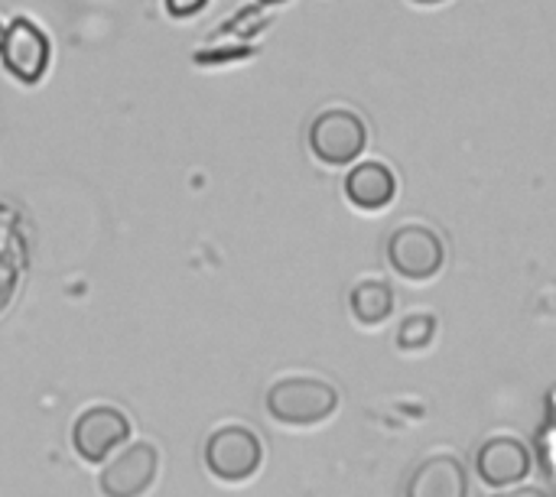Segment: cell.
<instances>
[{
  "label": "cell",
  "instance_id": "obj_1",
  "mask_svg": "<svg viewBox=\"0 0 556 497\" xmlns=\"http://www.w3.org/2000/svg\"><path fill=\"white\" fill-rule=\"evenodd\" d=\"M339 410L332 384L316 378H287L267 391V413L283 426H316Z\"/></svg>",
  "mask_w": 556,
  "mask_h": 497
},
{
  "label": "cell",
  "instance_id": "obj_2",
  "mask_svg": "<svg viewBox=\"0 0 556 497\" xmlns=\"http://www.w3.org/2000/svg\"><path fill=\"white\" fill-rule=\"evenodd\" d=\"M368 146L365 120L349 107H326L309 124V150L326 166H349Z\"/></svg>",
  "mask_w": 556,
  "mask_h": 497
},
{
  "label": "cell",
  "instance_id": "obj_3",
  "mask_svg": "<svg viewBox=\"0 0 556 497\" xmlns=\"http://www.w3.org/2000/svg\"><path fill=\"white\" fill-rule=\"evenodd\" d=\"M446 247L440 234L427 225H404L388 241V264L397 277L410 283H427L443 270Z\"/></svg>",
  "mask_w": 556,
  "mask_h": 497
},
{
  "label": "cell",
  "instance_id": "obj_4",
  "mask_svg": "<svg viewBox=\"0 0 556 497\" xmlns=\"http://www.w3.org/2000/svg\"><path fill=\"white\" fill-rule=\"evenodd\" d=\"M264 462V446L248 426H222L205 443V466L218 482L241 485L257 475Z\"/></svg>",
  "mask_w": 556,
  "mask_h": 497
},
{
  "label": "cell",
  "instance_id": "obj_5",
  "mask_svg": "<svg viewBox=\"0 0 556 497\" xmlns=\"http://www.w3.org/2000/svg\"><path fill=\"white\" fill-rule=\"evenodd\" d=\"M49 59H52L49 36L29 16H13L3 29V46H0L3 68L23 85H36L49 72Z\"/></svg>",
  "mask_w": 556,
  "mask_h": 497
},
{
  "label": "cell",
  "instance_id": "obj_6",
  "mask_svg": "<svg viewBox=\"0 0 556 497\" xmlns=\"http://www.w3.org/2000/svg\"><path fill=\"white\" fill-rule=\"evenodd\" d=\"M127 439H130V420L117 407H88L72 426V449L91 466L108 462L114 449L124 446Z\"/></svg>",
  "mask_w": 556,
  "mask_h": 497
},
{
  "label": "cell",
  "instance_id": "obj_7",
  "mask_svg": "<svg viewBox=\"0 0 556 497\" xmlns=\"http://www.w3.org/2000/svg\"><path fill=\"white\" fill-rule=\"evenodd\" d=\"M160 475V453L150 443H134L114 459H108L98 488L104 497H140Z\"/></svg>",
  "mask_w": 556,
  "mask_h": 497
},
{
  "label": "cell",
  "instance_id": "obj_8",
  "mask_svg": "<svg viewBox=\"0 0 556 497\" xmlns=\"http://www.w3.org/2000/svg\"><path fill=\"white\" fill-rule=\"evenodd\" d=\"M476 475L489 488H518L531 475V453L521 439L495 436L476 453Z\"/></svg>",
  "mask_w": 556,
  "mask_h": 497
},
{
  "label": "cell",
  "instance_id": "obj_9",
  "mask_svg": "<svg viewBox=\"0 0 556 497\" xmlns=\"http://www.w3.org/2000/svg\"><path fill=\"white\" fill-rule=\"evenodd\" d=\"M345 195L355 208L362 212H381L394 202L397 195V176L391 173V166L371 160V163H358L352 166V173L345 176Z\"/></svg>",
  "mask_w": 556,
  "mask_h": 497
},
{
  "label": "cell",
  "instance_id": "obj_10",
  "mask_svg": "<svg viewBox=\"0 0 556 497\" xmlns=\"http://www.w3.org/2000/svg\"><path fill=\"white\" fill-rule=\"evenodd\" d=\"M407 497H469V479L466 469L450 459L437 456L427 459L407 482Z\"/></svg>",
  "mask_w": 556,
  "mask_h": 497
},
{
  "label": "cell",
  "instance_id": "obj_11",
  "mask_svg": "<svg viewBox=\"0 0 556 497\" xmlns=\"http://www.w3.org/2000/svg\"><path fill=\"white\" fill-rule=\"evenodd\" d=\"M349 306H352V316L362 322V326H381L391 319L394 313V293L388 283L381 280H365L352 290L349 296Z\"/></svg>",
  "mask_w": 556,
  "mask_h": 497
},
{
  "label": "cell",
  "instance_id": "obj_12",
  "mask_svg": "<svg viewBox=\"0 0 556 497\" xmlns=\"http://www.w3.org/2000/svg\"><path fill=\"white\" fill-rule=\"evenodd\" d=\"M437 339V319L427 313L407 316L397 329V348L401 352H424Z\"/></svg>",
  "mask_w": 556,
  "mask_h": 497
},
{
  "label": "cell",
  "instance_id": "obj_13",
  "mask_svg": "<svg viewBox=\"0 0 556 497\" xmlns=\"http://www.w3.org/2000/svg\"><path fill=\"white\" fill-rule=\"evenodd\" d=\"M163 3H166L169 16H176V20L195 16V13H202L208 7V0H163Z\"/></svg>",
  "mask_w": 556,
  "mask_h": 497
},
{
  "label": "cell",
  "instance_id": "obj_14",
  "mask_svg": "<svg viewBox=\"0 0 556 497\" xmlns=\"http://www.w3.org/2000/svg\"><path fill=\"white\" fill-rule=\"evenodd\" d=\"M495 497H547L541 488H511V492H498Z\"/></svg>",
  "mask_w": 556,
  "mask_h": 497
},
{
  "label": "cell",
  "instance_id": "obj_15",
  "mask_svg": "<svg viewBox=\"0 0 556 497\" xmlns=\"http://www.w3.org/2000/svg\"><path fill=\"white\" fill-rule=\"evenodd\" d=\"M410 3H420V7H430V3H443V0H410Z\"/></svg>",
  "mask_w": 556,
  "mask_h": 497
},
{
  "label": "cell",
  "instance_id": "obj_16",
  "mask_svg": "<svg viewBox=\"0 0 556 497\" xmlns=\"http://www.w3.org/2000/svg\"><path fill=\"white\" fill-rule=\"evenodd\" d=\"M3 29H7V26H3V23H0V46H3Z\"/></svg>",
  "mask_w": 556,
  "mask_h": 497
},
{
  "label": "cell",
  "instance_id": "obj_17",
  "mask_svg": "<svg viewBox=\"0 0 556 497\" xmlns=\"http://www.w3.org/2000/svg\"><path fill=\"white\" fill-rule=\"evenodd\" d=\"M261 3H283V0H261Z\"/></svg>",
  "mask_w": 556,
  "mask_h": 497
}]
</instances>
